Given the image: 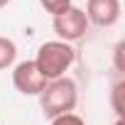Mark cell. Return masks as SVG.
I'll list each match as a JSON object with an SVG mask.
<instances>
[{
  "label": "cell",
  "mask_w": 125,
  "mask_h": 125,
  "mask_svg": "<svg viewBox=\"0 0 125 125\" xmlns=\"http://www.w3.org/2000/svg\"><path fill=\"white\" fill-rule=\"evenodd\" d=\"M32 61H34V66L39 69V74L47 81H54V79L66 76V71L74 66L76 49L71 44H66V42H61V39H52V42L39 44L37 56Z\"/></svg>",
  "instance_id": "cell-1"
},
{
  "label": "cell",
  "mask_w": 125,
  "mask_h": 125,
  "mask_svg": "<svg viewBox=\"0 0 125 125\" xmlns=\"http://www.w3.org/2000/svg\"><path fill=\"white\" fill-rule=\"evenodd\" d=\"M79 103V86L74 79L69 76H61V79H54V81H47L44 91L39 93V105H42V113L44 118H59V115H66V113H74Z\"/></svg>",
  "instance_id": "cell-2"
},
{
  "label": "cell",
  "mask_w": 125,
  "mask_h": 125,
  "mask_svg": "<svg viewBox=\"0 0 125 125\" xmlns=\"http://www.w3.org/2000/svg\"><path fill=\"white\" fill-rule=\"evenodd\" d=\"M52 27H54V32H56V37L61 42L74 44V42H79V39L86 37V32H88V17H86V12L81 8L71 5L66 12L52 17Z\"/></svg>",
  "instance_id": "cell-3"
},
{
  "label": "cell",
  "mask_w": 125,
  "mask_h": 125,
  "mask_svg": "<svg viewBox=\"0 0 125 125\" xmlns=\"http://www.w3.org/2000/svg\"><path fill=\"white\" fill-rule=\"evenodd\" d=\"M12 86L22 96H39L47 86V79L39 74L34 61H20L12 69Z\"/></svg>",
  "instance_id": "cell-4"
},
{
  "label": "cell",
  "mask_w": 125,
  "mask_h": 125,
  "mask_svg": "<svg viewBox=\"0 0 125 125\" xmlns=\"http://www.w3.org/2000/svg\"><path fill=\"white\" fill-rule=\"evenodd\" d=\"M83 12L88 17V25L113 27L120 20V0H88Z\"/></svg>",
  "instance_id": "cell-5"
},
{
  "label": "cell",
  "mask_w": 125,
  "mask_h": 125,
  "mask_svg": "<svg viewBox=\"0 0 125 125\" xmlns=\"http://www.w3.org/2000/svg\"><path fill=\"white\" fill-rule=\"evenodd\" d=\"M17 59V44L10 37H0V71H5Z\"/></svg>",
  "instance_id": "cell-6"
},
{
  "label": "cell",
  "mask_w": 125,
  "mask_h": 125,
  "mask_svg": "<svg viewBox=\"0 0 125 125\" xmlns=\"http://www.w3.org/2000/svg\"><path fill=\"white\" fill-rule=\"evenodd\" d=\"M123 91H125V79L123 76H118V81L113 83V88H110V105H113V110H115V118H125V105H123Z\"/></svg>",
  "instance_id": "cell-7"
},
{
  "label": "cell",
  "mask_w": 125,
  "mask_h": 125,
  "mask_svg": "<svg viewBox=\"0 0 125 125\" xmlns=\"http://www.w3.org/2000/svg\"><path fill=\"white\" fill-rule=\"evenodd\" d=\"M39 5L44 8V12H49L52 17H56V15L66 12L71 8V0H39Z\"/></svg>",
  "instance_id": "cell-8"
},
{
  "label": "cell",
  "mask_w": 125,
  "mask_h": 125,
  "mask_svg": "<svg viewBox=\"0 0 125 125\" xmlns=\"http://www.w3.org/2000/svg\"><path fill=\"white\" fill-rule=\"evenodd\" d=\"M52 125H86V120L76 113H66V115H59V118H52Z\"/></svg>",
  "instance_id": "cell-9"
},
{
  "label": "cell",
  "mask_w": 125,
  "mask_h": 125,
  "mask_svg": "<svg viewBox=\"0 0 125 125\" xmlns=\"http://www.w3.org/2000/svg\"><path fill=\"white\" fill-rule=\"evenodd\" d=\"M123 49H125V44H123V42H118V44H115V49H113V56H115V71H118V76H123V71H125V64H123Z\"/></svg>",
  "instance_id": "cell-10"
},
{
  "label": "cell",
  "mask_w": 125,
  "mask_h": 125,
  "mask_svg": "<svg viewBox=\"0 0 125 125\" xmlns=\"http://www.w3.org/2000/svg\"><path fill=\"white\" fill-rule=\"evenodd\" d=\"M113 125H125V118H115V123Z\"/></svg>",
  "instance_id": "cell-11"
},
{
  "label": "cell",
  "mask_w": 125,
  "mask_h": 125,
  "mask_svg": "<svg viewBox=\"0 0 125 125\" xmlns=\"http://www.w3.org/2000/svg\"><path fill=\"white\" fill-rule=\"evenodd\" d=\"M10 5V0H0V10H3V8H8Z\"/></svg>",
  "instance_id": "cell-12"
}]
</instances>
